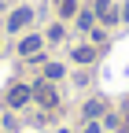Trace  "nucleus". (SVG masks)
I'll return each mask as SVG.
<instances>
[{"label": "nucleus", "instance_id": "1", "mask_svg": "<svg viewBox=\"0 0 129 133\" xmlns=\"http://www.w3.org/2000/svg\"><path fill=\"white\" fill-rule=\"evenodd\" d=\"M26 100H30V85H11L8 89V104L11 107H22Z\"/></svg>", "mask_w": 129, "mask_h": 133}, {"label": "nucleus", "instance_id": "2", "mask_svg": "<svg viewBox=\"0 0 129 133\" xmlns=\"http://www.w3.org/2000/svg\"><path fill=\"white\" fill-rule=\"evenodd\" d=\"M26 22H30V8H19V11L8 19V30H22Z\"/></svg>", "mask_w": 129, "mask_h": 133}, {"label": "nucleus", "instance_id": "3", "mask_svg": "<svg viewBox=\"0 0 129 133\" xmlns=\"http://www.w3.org/2000/svg\"><path fill=\"white\" fill-rule=\"evenodd\" d=\"M33 96L41 100L44 107H52V104H55V89H52V85H37V92H33Z\"/></svg>", "mask_w": 129, "mask_h": 133}, {"label": "nucleus", "instance_id": "4", "mask_svg": "<svg viewBox=\"0 0 129 133\" xmlns=\"http://www.w3.org/2000/svg\"><path fill=\"white\" fill-rule=\"evenodd\" d=\"M37 48H41V37H26V41L19 44V52H22V56H33Z\"/></svg>", "mask_w": 129, "mask_h": 133}, {"label": "nucleus", "instance_id": "5", "mask_svg": "<svg viewBox=\"0 0 129 133\" xmlns=\"http://www.w3.org/2000/svg\"><path fill=\"white\" fill-rule=\"evenodd\" d=\"M92 56H96L92 48H77V52H74V59H77V63H92Z\"/></svg>", "mask_w": 129, "mask_h": 133}, {"label": "nucleus", "instance_id": "6", "mask_svg": "<svg viewBox=\"0 0 129 133\" xmlns=\"http://www.w3.org/2000/svg\"><path fill=\"white\" fill-rule=\"evenodd\" d=\"M85 133H100V126H96V122H89V126H85Z\"/></svg>", "mask_w": 129, "mask_h": 133}, {"label": "nucleus", "instance_id": "7", "mask_svg": "<svg viewBox=\"0 0 129 133\" xmlns=\"http://www.w3.org/2000/svg\"><path fill=\"white\" fill-rule=\"evenodd\" d=\"M122 15H125V19H129V4H125V11H122Z\"/></svg>", "mask_w": 129, "mask_h": 133}]
</instances>
